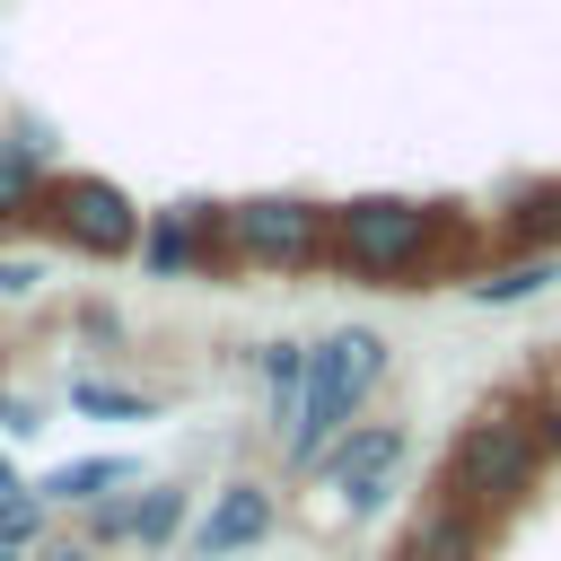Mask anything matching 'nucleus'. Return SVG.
<instances>
[{
	"label": "nucleus",
	"mask_w": 561,
	"mask_h": 561,
	"mask_svg": "<svg viewBox=\"0 0 561 561\" xmlns=\"http://www.w3.org/2000/svg\"><path fill=\"white\" fill-rule=\"evenodd\" d=\"M456 210L447 202H412V193H351L333 202V272L351 280H394V289H421V272L447 263L456 245Z\"/></svg>",
	"instance_id": "f257e3e1"
},
{
	"label": "nucleus",
	"mask_w": 561,
	"mask_h": 561,
	"mask_svg": "<svg viewBox=\"0 0 561 561\" xmlns=\"http://www.w3.org/2000/svg\"><path fill=\"white\" fill-rule=\"evenodd\" d=\"M386 368H394V342L377 324H324L307 342V386H298V421H289V465L298 473L368 412V394L386 386Z\"/></svg>",
	"instance_id": "f03ea898"
},
{
	"label": "nucleus",
	"mask_w": 561,
	"mask_h": 561,
	"mask_svg": "<svg viewBox=\"0 0 561 561\" xmlns=\"http://www.w3.org/2000/svg\"><path fill=\"white\" fill-rule=\"evenodd\" d=\"M543 430H535V412H473L456 438H447V465H438V491L447 500H465V508H482V517H508V508H526V491L543 482Z\"/></svg>",
	"instance_id": "7ed1b4c3"
},
{
	"label": "nucleus",
	"mask_w": 561,
	"mask_h": 561,
	"mask_svg": "<svg viewBox=\"0 0 561 561\" xmlns=\"http://www.w3.org/2000/svg\"><path fill=\"white\" fill-rule=\"evenodd\" d=\"M219 254L245 272H324L333 263V202H316V193L219 202Z\"/></svg>",
	"instance_id": "20e7f679"
},
{
	"label": "nucleus",
	"mask_w": 561,
	"mask_h": 561,
	"mask_svg": "<svg viewBox=\"0 0 561 561\" xmlns=\"http://www.w3.org/2000/svg\"><path fill=\"white\" fill-rule=\"evenodd\" d=\"M53 245H70V254H88V263H114V254H140V228H149V210L114 184V175H53V193H44V219H35Z\"/></svg>",
	"instance_id": "39448f33"
},
{
	"label": "nucleus",
	"mask_w": 561,
	"mask_h": 561,
	"mask_svg": "<svg viewBox=\"0 0 561 561\" xmlns=\"http://www.w3.org/2000/svg\"><path fill=\"white\" fill-rule=\"evenodd\" d=\"M403 456H412V430H403V421H351L307 473H316L324 491H342L351 517H368V508L386 500V482L403 473Z\"/></svg>",
	"instance_id": "423d86ee"
},
{
	"label": "nucleus",
	"mask_w": 561,
	"mask_h": 561,
	"mask_svg": "<svg viewBox=\"0 0 561 561\" xmlns=\"http://www.w3.org/2000/svg\"><path fill=\"white\" fill-rule=\"evenodd\" d=\"M280 526V491L263 482V473H228L219 491H210V508L193 517V561H237V552H254L263 535Z\"/></svg>",
	"instance_id": "0eeeda50"
},
{
	"label": "nucleus",
	"mask_w": 561,
	"mask_h": 561,
	"mask_svg": "<svg viewBox=\"0 0 561 561\" xmlns=\"http://www.w3.org/2000/svg\"><path fill=\"white\" fill-rule=\"evenodd\" d=\"M149 280H202V272H219L228 254H219V202H184V210H149V228H140V254H131Z\"/></svg>",
	"instance_id": "6e6552de"
},
{
	"label": "nucleus",
	"mask_w": 561,
	"mask_h": 561,
	"mask_svg": "<svg viewBox=\"0 0 561 561\" xmlns=\"http://www.w3.org/2000/svg\"><path fill=\"white\" fill-rule=\"evenodd\" d=\"M394 561H491V517L438 491V500H421V508H412V526H403Z\"/></svg>",
	"instance_id": "1a4fd4ad"
},
{
	"label": "nucleus",
	"mask_w": 561,
	"mask_h": 561,
	"mask_svg": "<svg viewBox=\"0 0 561 561\" xmlns=\"http://www.w3.org/2000/svg\"><path fill=\"white\" fill-rule=\"evenodd\" d=\"M140 482H149V473H140V456H70V465L35 473V491H44L53 508H96V500L140 491Z\"/></svg>",
	"instance_id": "9d476101"
},
{
	"label": "nucleus",
	"mask_w": 561,
	"mask_h": 561,
	"mask_svg": "<svg viewBox=\"0 0 561 561\" xmlns=\"http://www.w3.org/2000/svg\"><path fill=\"white\" fill-rule=\"evenodd\" d=\"M53 175H61V167H44V149H35V140H9V131H0V228L44 219Z\"/></svg>",
	"instance_id": "9b49d317"
},
{
	"label": "nucleus",
	"mask_w": 561,
	"mask_h": 561,
	"mask_svg": "<svg viewBox=\"0 0 561 561\" xmlns=\"http://www.w3.org/2000/svg\"><path fill=\"white\" fill-rule=\"evenodd\" d=\"M561 280V254H500V263H482L473 280H465V298L473 307H526V298H543Z\"/></svg>",
	"instance_id": "f8f14e48"
},
{
	"label": "nucleus",
	"mask_w": 561,
	"mask_h": 561,
	"mask_svg": "<svg viewBox=\"0 0 561 561\" xmlns=\"http://www.w3.org/2000/svg\"><path fill=\"white\" fill-rule=\"evenodd\" d=\"M193 535V491L184 482H140L131 491V552H175Z\"/></svg>",
	"instance_id": "ddd939ff"
},
{
	"label": "nucleus",
	"mask_w": 561,
	"mask_h": 561,
	"mask_svg": "<svg viewBox=\"0 0 561 561\" xmlns=\"http://www.w3.org/2000/svg\"><path fill=\"white\" fill-rule=\"evenodd\" d=\"M254 386H263V403H272V421H280V438H289V421H298V386H307V342H298V333L254 342Z\"/></svg>",
	"instance_id": "4468645a"
},
{
	"label": "nucleus",
	"mask_w": 561,
	"mask_h": 561,
	"mask_svg": "<svg viewBox=\"0 0 561 561\" xmlns=\"http://www.w3.org/2000/svg\"><path fill=\"white\" fill-rule=\"evenodd\" d=\"M500 237H508V254H561V184H526L500 210Z\"/></svg>",
	"instance_id": "2eb2a0df"
},
{
	"label": "nucleus",
	"mask_w": 561,
	"mask_h": 561,
	"mask_svg": "<svg viewBox=\"0 0 561 561\" xmlns=\"http://www.w3.org/2000/svg\"><path fill=\"white\" fill-rule=\"evenodd\" d=\"M44 535H53V500L35 482H9L0 491V552H35Z\"/></svg>",
	"instance_id": "dca6fc26"
},
{
	"label": "nucleus",
	"mask_w": 561,
	"mask_h": 561,
	"mask_svg": "<svg viewBox=\"0 0 561 561\" xmlns=\"http://www.w3.org/2000/svg\"><path fill=\"white\" fill-rule=\"evenodd\" d=\"M70 403L96 412V421H149V412H158V394H131V386H105V377H79Z\"/></svg>",
	"instance_id": "f3484780"
},
{
	"label": "nucleus",
	"mask_w": 561,
	"mask_h": 561,
	"mask_svg": "<svg viewBox=\"0 0 561 561\" xmlns=\"http://www.w3.org/2000/svg\"><path fill=\"white\" fill-rule=\"evenodd\" d=\"M79 517H88L79 535H88L96 552H114V543H131V491H114V500H96V508H79Z\"/></svg>",
	"instance_id": "a211bd4d"
},
{
	"label": "nucleus",
	"mask_w": 561,
	"mask_h": 561,
	"mask_svg": "<svg viewBox=\"0 0 561 561\" xmlns=\"http://www.w3.org/2000/svg\"><path fill=\"white\" fill-rule=\"evenodd\" d=\"M53 272H44V254H0V298H35Z\"/></svg>",
	"instance_id": "6ab92c4d"
},
{
	"label": "nucleus",
	"mask_w": 561,
	"mask_h": 561,
	"mask_svg": "<svg viewBox=\"0 0 561 561\" xmlns=\"http://www.w3.org/2000/svg\"><path fill=\"white\" fill-rule=\"evenodd\" d=\"M35 561H105V552H96L88 535H44V543H35Z\"/></svg>",
	"instance_id": "aec40b11"
},
{
	"label": "nucleus",
	"mask_w": 561,
	"mask_h": 561,
	"mask_svg": "<svg viewBox=\"0 0 561 561\" xmlns=\"http://www.w3.org/2000/svg\"><path fill=\"white\" fill-rule=\"evenodd\" d=\"M535 430H543V456H561V403H552V412H535Z\"/></svg>",
	"instance_id": "412c9836"
},
{
	"label": "nucleus",
	"mask_w": 561,
	"mask_h": 561,
	"mask_svg": "<svg viewBox=\"0 0 561 561\" xmlns=\"http://www.w3.org/2000/svg\"><path fill=\"white\" fill-rule=\"evenodd\" d=\"M0 561H35V552H0Z\"/></svg>",
	"instance_id": "4be33fe9"
}]
</instances>
